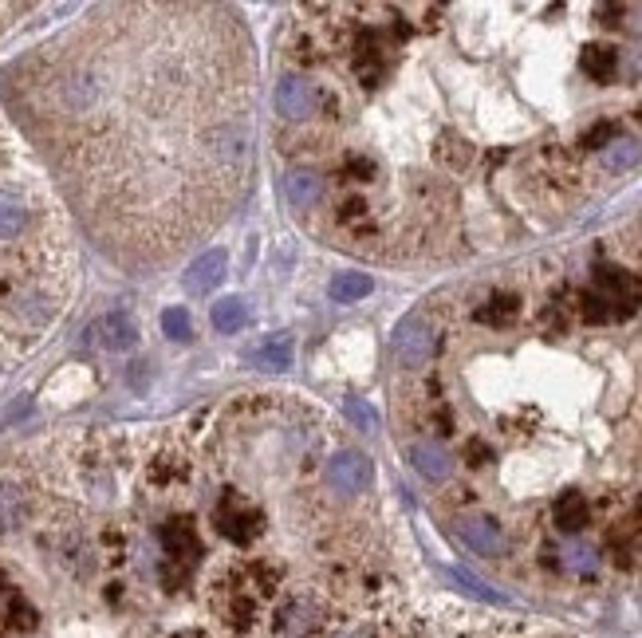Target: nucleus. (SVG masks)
I'll return each mask as SVG.
<instances>
[{
    "label": "nucleus",
    "instance_id": "7",
    "mask_svg": "<svg viewBox=\"0 0 642 638\" xmlns=\"http://www.w3.org/2000/svg\"><path fill=\"white\" fill-rule=\"evenodd\" d=\"M225 249H209L205 256H197L190 264V272L182 276V284H186V292L193 296H205L209 288H217L221 284V276H225Z\"/></svg>",
    "mask_w": 642,
    "mask_h": 638
},
{
    "label": "nucleus",
    "instance_id": "17",
    "mask_svg": "<svg viewBox=\"0 0 642 638\" xmlns=\"http://www.w3.org/2000/svg\"><path fill=\"white\" fill-rule=\"evenodd\" d=\"M560 564L576 575L599 572V556H595V548H587V544H579V540H568V544L560 548Z\"/></svg>",
    "mask_w": 642,
    "mask_h": 638
},
{
    "label": "nucleus",
    "instance_id": "1",
    "mask_svg": "<svg viewBox=\"0 0 642 638\" xmlns=\"http://www.w3.org/2000/svg\"><path fill=\"white\" fill-rule=\"evenodd\" d=\"M276 111L288 123H312L320 115V87L308 75H284L276 83Z\"/></svg>",
    "mask_w": 642,
    "mask_h": 638
},
{
    "label": "nucleus",
    "instance_id": "25",
    "mask_svg": "<svg viewBox=\"0 0 642 638\" xmlns=\"http://www.w3.org/2000/svg\"><path fill=\"white\" fill-rule=\"evenodd\" d=\"M639 512H642V505H639Z\"/></svg>",
    "mask_w": 642,
    "mask_h": 638
},
{
    "label": "nucleus",
    "instance_id": "18",
    "mask_svg": "<svg viewBox=\"0 0 642 638\" xmlns=\"http://www.w3.org/2000/svg\"><path fill=\"white\" fill-rule=\"evenodd\" d=\"M516 312H520V304H516V296H493L489 304H481L477 308V323H489V327H505V323H513Z\"/></svg>",
    "mask_w": 642,
    "mask_h": 638
},
{
    "label": "nucleus",
    "instance_id": "8",
    "mask_svg": "<svg viewBox=\"0 0 642 638\" xmlns=\"http://www.w3.org/2000/svg\"><path fill=\"white\" fill-rule=\"evenodd\" d=\"M406 457H410V465H414L426 481H450L453 457L438 446V442H414V446L406 449Z\"/></svg>",
    "mask_w": 642,
    "mask_h": 638
},
{
    "label": "nucleus",
    "instance_id": "9",
    "mask_svg": "<svg viewBox=\"0 0 642 638\" xmlns=\"http://www.w3.org/2000/svg\"><path fill=\"white\" fill-rule=\"evenodd\" d=\"M284 190H288V197H292V205L296 209H316L323 201V193H327V186H323V178L316 174V170H308V166H292L288 170V178H284Z\"/></svg>",
    "mask_w": 642,
    "mask_h": 638
},
{
    "label": "nucleus",
    "instance_id": "20",
    "mask_svg": "<svg viewBox=\"0 0 642 638\" xmlns=\"http://www.w3.org/2000/svg\"><path fill=\"white\" fill-rule=\"evenodd\" d=\"M615 138H619V123L607 119V123H595V127L587 130V134L579 138V146H583V150H607Z\"/></svg>",
    "mask_w": 642,
    "mask_h": 638
},
{
    "label": "nucleus",
    "instance_id": "6",
    "mask_svg": "<svg viewBox=\"0 0 642 638\" xmlns=\"http://www.w3.org/2000/svg\"><path fill=\"white\" fill-rule=\"evenodd\" d=\"M457 536L465 548H473L477 556H501L505 552V536H501V524L489 520V516H461L457 520Z\"/></svg>",
    "mask_w": 642,
    "mask_h": 638
},
{
    "label": "nucleus",
    "instance_id": "3",
    "mask_svg": "<svg viewBox=\"0 0 642 638\" xmlns=\"http://www.w3.org/2000/svg\"><path fill=\"white\" fill-rule=\"evenodd\" d=\"M394 355L402 367H426L430 355H434V331H430V319L422 312L406 316L394 327Z\"/></svg>",
    "mask_w": 642,
    "mask_h": 638
},
{
    "label": "nucleus",
    "instance_id": "15",
    "mask_svg": "<svg viewBox=\"0 0 642 638\" xmlns=\"http://www.w3.org/2000/svg\"><path fill=\"white\" fill-rule=\"evenodd\" d=\"M253 363L264 367V371H288V367H292V339H288V335L268 339L264 347L253 351Z\"/></svg>",
    "mask_w": 642,
    "mask_h": 638
},
{
    "label": "nucleus",
    "instance_id": "10",
    "mask_svg": "<svg viewBox=\"0 0 642 638\" xmlns=\"http://www.w3.org/2000/svg\"><path fill=\"white\" fill-rule=\"evenodd\" d=\"M579 67H583V75H587V79H595V83H611V79H615V71H619V52H615L611 44H587V48H583V56H579Z\"/></svg>",
    "mask_w": 642,
    "mask_h": 638
},
{
    "label": "nucleus",
    "instance_id": "23",
    "mask_svg": "<svg viewBox=\"0 0 642 638\" xmlns=\"http://www.w3.org/2000/svg\"><path fill=\"white\" fill-rule=\"evenodd\" d=\"M450 579H457V583H461V587H465V591H473V595H481V599H501V595H497V591H489V587H485V583H481V579H473V575L469 572H457V568H450Z\"/></svg>",
    "mask_w": 642,
    "mask_h": 638
},
{
    "label": "nucleus",
    "instance_id": "24",
    "mask_svg": "<svg viewBox=\"0 0 642 638\" xmlns=\"http://www.w3.org/2000/svg\"><path fill=\"white\" fill-rule=\"evenodd\" d=\"M347 414H351V418H355L363 430H375V414H371L363 402H355V398H351V402H347Z\"/></svg>",
    "mask_w": 642,
    "mask_h": 638
},
{
    "label": "nucleus",
    "instance_id": "16",
    "mask_svg": "<svg viewBox=\"0 0 642 638\" xmlns=\"http://www.w3.org/2000/svg\"><path fill=\"white\" fill-rule=\"evenodd\" d=\"M245 319H249V312H245V300H241V296H225V300L213 304V327L225 331V335L241 331Z\"/></svg>",
    "mask_w": 642,
    "mask_h": 638
},
{
    "label": "nucleus",
    "instance_id": "19",
    "mask_svg": "<svg viewBox=\"0 0 642 638\" xmlns=\"http://www.w3.org/2000/svg\"><path fill=\"white\" fill-rule=\"evenodd\" d=\"M434 154H438V162H442V166L461 170V166H469V158H473V146H465V142H457L453 134H446V138L434 146Z\"/></svg>",
    "mask_w": 642,
    "mask_h": 638
},
{
    "label": "nucleus",
    "instance_id": "11",
    "mask_svg": "<svg viewBox=\"0 0 642 638\" xmlns=\"http://www.w3.org/2000/svg\"><path fill=\"white\" fill-rule=\"evenodd\" d=\"M552 516H556V528H560V532L576 536V532H583V528L591 524V505H587L583 493H564V497L556 501Z\"/></svg>",
    "mask_w": 642,
    "mask_h": 638
},
{
    "label": "nucleus",
    "instance_id": "12",
    "mask_svg": "<svg viewBox=\"0 0 642 638\" xmlns=\"http://www.w3.org/2000/svg\"><path fill=\"white\" fill-rule=\"evenodd\" d=\"M99 339H103L107 351H127V347H134V339H138V327H134V319H130L127 312H111V316H103V323H99Z\"/></svg>",
    "mask_w": 642,
    "mask_h": 638
},
{
    "label": "nucleus",
    "instance_id": "21",
    "mask_svg": "<svg viewBox=\"0 0 642 638\" xmlns=\"http://www.w3.org/2000/svg\"><path fill=\"white\" fill-rule=\"evenodd\" d=\"M583 319H587V323H611V308H607V300H603V296H599V292H587V296H583Z\"/></svg>",
    "mask_w": 642,
    "mask_h": 638
},
{
    "label": "nucleus",
    "instance_id": "14",
    "mask_svg": "<svg viewBox=\"0 0 642 638\" xmlns=\"http://www.w3.org/2000/svg\"><path fill=\"white\" fill-rule=\"evenodd\" d=\"M371 276L367 272H339L335 280H331V288H327V296L335 300V304H355V300H363V296H371Z\"/></svg>",
    "mask_w": 642,
    "mask_h": 638
},
{
    "label": "nucleus",
    "instance_id": "5",
    "mask_svg": "<svg viewBox=\"0 0 642 638\" xmlns=\"http://www.w3.org/2000/svg\"><path fill=\"white\" fill-rule=\"evenodd\" d=\"M32 225V201L24 197V190L0 182V245L20 241Z\"/></svg>",
    "mask_w": 642,
    "mask_h": 638
},
{
    "label": "nucleus",
    "instance_id": "13",
    "mask_svg": "<svg viewBox=\"0 0 642 638\" xmlns=\"http://www.w3.org/2000/svg\"><path fill=\"white\" fill-rule=\"evenodd\" d=\"M642 162V142L635 138H615L603 154H599V166L607 170V174H623V170H631V166H639Z\"/></svg>",
    "mask_w": 642,
    "mask_h": 638
},
{
    "label": "nucleus",
    "instance_id": "22",
    "mask_svg": "<svg viewBox=\"0 0 642 638\" xmlns=\"http://www.w3.org/2000/svg\"><path fill=\"white\" fill-rule=\"evenodd\" d=\"M162 327H166V335L170 339H190V316L182 312V308H170V312H162Z\"/></svg>",
    "mask_w": 642,
    "mask_h": 638
},
{
    "label": "nucleus",
    "instance_id": "4",
    "mask_svg": "<svg viewBox=\"0 0 642 638\" xmlns=\"http://www.w3.org/2000/svg\"><path fill=\"white\" fill-rule=\"evenodd\" d=\"M327 477L343 497H359L371 485V461L363 453H355V449H343V453H335L327 461Z\"/></svg>",
    "mask_w": 642,
    "mask_h": 638
},
{
    "label": "nucleus",
    "instance_id": "2",
    "mask_svg": "<svg viewBox=\"0 0 642 638\" xmlns=\"http://www.w3.org/2000/svg\"><path fill=\"white\" fill-rule=\"evenodd\" d=\"M591 292H599L603 300H607V308H611V316L615 319H627L635 308L642 304V284L631 276V272H623V268H595V288Z\"/></svg>",
    "mask_w": 642,
    "mask_h": 638
}]
</instances>
